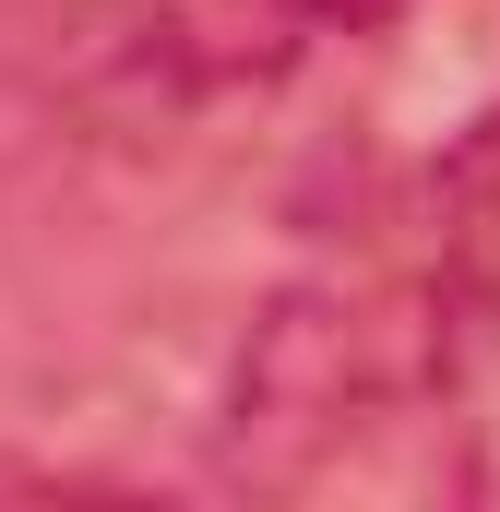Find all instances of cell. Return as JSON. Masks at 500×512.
<instances>
[{
  "label": "cell",
  "mask_w": 500,
  "mask_h": 512,
  "mask_svg": "<svg viewBox=\"0 0 500 512\" xmlns=\"http://www.w3.org/2000/svg\"><path fill=\"white\" fill-rule=\"evenodd\" d=\"M393 12H405V0H310V24H322V36H381Z\"/></svg>",
  "instance_id": "obj_3"
},
{
  "label": "cell",
  "mask_w": 500,
  "mask_h": 512,
  "mask_svg": "<svg viewBox=\"0 0 500 512\" xmlns=\"http://www.w3.org/2000/svg\"><path fill=\"white\" fill-rule=\"evenodd\" d=\"M417 227H429V298L500 322V108H477V120L429 155Z\"/></svg>",
  "instance_id": "obj_2"
},
{
  "label": "cell",
  "mask_w": 500,
  "mask_h": 512,
  "mask_svg": "<svg viewBox=\"0 0 500 512\" xmlns=\"http://www.w3.org/2000/svg\"><path fill=\"white\" fill-rule=\"evenodd\" d=\"M298 48H322L310 0H155L143 12V72L191 84V96H262Z\"/></svg>",
  "instance_id": "obj_1"
}]
</instances>
